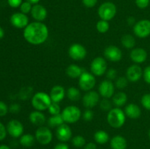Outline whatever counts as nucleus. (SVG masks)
<instances>
[{"mask_svg":"<svg viewBox=\"0 0 150 149\" xmlns=\"http://www.w3.org/2000/svg\"><path fill=\"white\" fill-rule=\"evenodd\" d=\"M148 137H149V140H150V129H149V132H148Z\"/></svg>","mask_w":150,"mask_h":149,"instance_id":"6e6d98bb","label":"nucleus"},{"mask_svg":"<svg viewBox=\"0 0 150 149\" xmlns=\"http://www.w3.org/2000/svg\"><path fill=\"white\" fill-rule=\"evenodd\" d=\"M117 70L114 68H110L106 72L107 79L109 80H115V79L117 78Z\"/></svg>","mask_w":150,"mask_h":149,"instance_id":"a19ab883","label":"nucleus"},{"mask_svg":"<svg viewBox=\"0 0 150 149\" xmlns=\"http://www.w3.org/2000/svg\"><path fill=\"white\" fill-rule=\"evenodd\" d=\"M10 23L16 29H24L29 24V18L21 12L15 13L10 16Z\"/></svg>","mask_w":150,"mask_h":149,"instance_id":"ddd939ff","label":"nucleus"},{"mask_svg":"<svg viewBox=\"0 0 150 149\" xmlns=\"http://www.w3.org/2000/svg\"><path fill=\"white\" fill-rule=\"evenodd\" d=\"M143 77L146 83L150 84V65L145 67L143 70Z\"/></svg>","mask_w":150,"mask_h":149,"instance_id":"37998d69","label":"nucleus"},{"mask_svg":"<svg viewBox=\"0 0 150 149\" xmlns=\"http://www.w3.org/2000/svg\"><path fill=\"white\" fill-rule=\"evenodd\" d=\"M23 2V0H7L9 6L13 8H17L20 7L21 4Z\"/></svg>","mask_w":150,"mask_h":149,"instance_id":"de8ad7c7","label":"nucleus"},{"mask_svg":"<svg viewBox=\"0 0 150 149\" xmlns=\"http://www.w3.org/2000/svg\"><path fill=\"white\" fill-rule=\"evenodd\" d=\"M65 89L62 86H60V85L54 86L51 89V91H50L49 93L50 97H51L52 102H57V103H59L61 101H62L64 99V96H65Z\"/></svg>","mask_w":150,"mask_h":149,"instance_id":"aec40b11","label":"nucleus"},{"mask_svg":"<svg viewBox=\"0 0 150 149\" xmlns=\"http://www.w3.org/2000/svg\"><path fill=\"white\" fill-rule=\"evenodd\" d=\"M66 95L70 101L76 102V101H79L80 99L81 91L79 89L72 86L67 89L66 91Z\"/></svg>","mask_w":150,"mask_h":149,"instance_id":"c756f323","label":"nucleus"},{"mask_svg":"<svg viewBox=\"0 0 150 149\" xmlns=\"http://www.w3.org/2000/svg\"><path fill=\"white\" fill-rule=\"evenodd\" d=\"M72 134H73V132H72L71 129L67 125V124L64 123L61 126L57 127L56 129L57 138L62 143L69 141L71 139Z\"/></svg>","mask_w":150,"mask_h":149,"instance_id":"f3484780","label":"nucleus"},{"mask_svg":"<svg viewBox=\"0 0 150 149\" xmlns=\"http://www.w3.org/2000/svg\"><path fill=\"white\" fill-rule=\"evenodd\" d=\"M27 1H29V2H30L31 4H37L39 3V1H40V0H26Z\"/></svg>","mask_w":150,"mask_h":149,"instance_id":"864d4df0","label":"nucleus"},{"mask_svg":"<svg viewBox=\"0 0 150 149\" xmlns=\"http://www.w3.org/2000/svg\"><path fill=\"white\" fill-rule=\"evenodd\" d=\"M4 36V31L1 26H0V39H2Z\"/></svg>","mask_w":150,"mask_h":149,"instance_id":"603ef678","label":"nucleus"},{"mask_svg":"<svg viewBox=\"0 0 150 149\" xmlns=\"http://www.w3.org/2000/svg\"><path fill=\"white\" fill-rule=\"evenodd\" d=\"M128 81L126 77H120L116 80L115 86L119 89H124L127 87Z\"/></svg>","mask_w":150,"mask_h":149,"instance_id":"473e14b6","label":"nucleus"},{"mask_svg":"<svg viewBox=\"0 0 150 149\" xmlns=\"http://www.w3.org/2000/svg\"><path fill=\"white\" fill-rule=\"evenodd\" d=\"M110 24L108 21L104 20H98V23H96V29L98 32L101 34H105L109 30Z\"/></svg>","mask_w":150,"mask_h":149,"instance_id":"7c9ffc66","label":"nucleus"},{"mask_svg":"<svg viewBox=\"0 0 150 149\" xmlns=\"http://www.w3.org/2000/svg\"><path fill=\"white\" fill-rule=\"evenodd\" d=\"M68 55L75 61H81L86 58L87 51L83 45L80 43H74L70 45L68 49Z\"/></svg>","mask_w":150,"mask_h":149,"instance_id":"9d476101","label":"nucleus"},{"mask_svg":"<svg viewBox=\"0 0 150 149\" xmlns=\"http://www.w3.org/2000/svg\"><path fill=\"white\" fill-rule=\"evenodd\" d=\"M6 128H7V133L13 138H18L23 134L24 128L23 124L17 119L10 120L7 123Z\"/></svg>","mask_w":150,"mask_h":149,"instance_id":"9b49d317","label":"nucleus"},{"mask_svg":"<svg viewBox=\"0 0 150 149\" xmlns=\"http://www.w3.org/2000/svg\"><path fill=\"white\" fill-rule=\"evenodd\" d=\"M82 117H83V119L85 121H91L94 118V112L91 110L90 109H86V110L83 112V115H82Z\"/></svg>","mask_w":150,"mask_h":149,"instance_id":"58836bf2","label":"nucleus"},{"mask_svg":"<svg viewBox=\"0 0 150 149\" xmlns=\"http://www.w3.org/2000/svg\"><path fill=\"white\" fill-rule=\"evenodd\" d=\"M100 100V94L95 91H87L82 98L83 105L86 109H91L95 108L98 104Z\"/></svg>","mask_w":150,"mask_h":149,"instance_id":"4468645a","label":"nucleus"},{"mask_svg":"<svg viewBox=\"0 0 150 149\" xmlns=\"http://www.w3.org/2000/svg\"><path fill=\"white\" fill-rule=\"evenodd\" d=\"M136 6L140 9H145L149 5L150 0H136Z\"/></svg>","mask_w":150,"mask_h":149,"instance_id":"79ce46f5","label":"nucleus"},{"mask_svg":"<svg viewBox=\"0 0 150 149\" xmlns=\"http://www.w3.org/2000/svg\"><path fill=\"white\" fill-rule=\"evenodd\" d=\"M147 52L142 48H133L130 51V57L132 61L136 64H143L147 59Z\"/></svg>","mask_w":150,"mask_h":149,"instance_id":"a211bd4d","label":"nucleus"},{"mask_svg":"<svg viewBox=\"0 0 150 149\" xmlns=\"http://www.w3.org/2000/svg\"><path fill=\"white\" fill-rule=\"evenodd\" d=\"M125 113L131 119H137L142 115V110L136 104L130 103L125 108Z\"/></svg>","mask_w":150,"mask_h":149,"instance_id":"412c9836","label":"nucleus"},{"mask_svg":"<svg viewBox=\"0 0 150 149\" xmlns=\"http://www.w3.org/2000/svg\"><path fill=\"white\" fill-rule=\"evenodd\" d=\"M35 137L37 141L42 145H48L53 140V134L51 130L48 127L44 126L38 127L35 131Z\"/></svg>","mask_w":150,"mask_h":149,"instance_id":"6e6552de","label":"nucleus"},{"mask_svg":"<svg viewBox=\"0 0 150 149\" xmlns=\"http://www.w3.org/2000/svg\"><path fill=\"white\" fill-rule=\"evenodd\" d=\"M133 33L139 38H146L150 35V20L142 19L133 26Z\"/></svg>","mask_w":150,"mask_h":149,"instance_id":"0eeeda50","label":"nucleus"},{"mask_svg":"<svg viewBox=\"0 0 150 149\" xmlns=\"http://www.w3.org/2000/svg\"><path fill=\"white\" fill-rule=\"evenodd\" d=\"M48 112L51 114V115H58V114L61 113V108H60L59 105L57 102H53L51 104L48 109Z\"/></svg>","mask_w":150,"mask_h":149,"instance_id":"72a5a7b5","label":"nucleus"},{"mask_svg":"<svg viewBox=\"0 0 150 149\" xmlns=\"http://www.w3.org/2000/svg\"><path fill=\"white\" fill-rule=\"evenodd\" d=\"M121 43L127 49H133L136 45V39L131 34H125L121 38Z\"/></svg>","mask_w":150,"mask_h":149,"instance_id":"c85d7f7f","label":"nucleus"},{"mask_svg":"<svg viewBox=\"0 0 150 149\" xmlns=\"http://www.w3.org/2000/svg\"><path fill=\"white\" fill-rule=\"evenodd\" d=\"M94 139L98 144L103 145L108 143L109 140V134L104 130H98L94 134Z\"/></svg>","mask_w":150,"mask_h":149,"instance_id":"bb28decb","label":"nucleus"},{"mask_svg":"<svg viewBox=\"0 0 150 149\" xmlns=\"http://www.w3.org/2000/svg\"><path fill=\"white\" fill-rule=\"evenodd\" d=\"M61 114L65 124H75L78 122L81 117V111L80 108L75 105L66 107L62 111Z\"/></svg>","mask_w":150,"mask_h":149,"instance_id":"20e7f679","label":"nucleus"},{"mask_svg":"<svg viewBox=\"0 0 150 149\" xmlns=\"http://www.w3.org/2000/svg\"><path fill=\"white\" fill-rule=\"evenodd\" d=\"M32 17L35 20V21L42 22L46 19L48 15V11L44 6L40 4H34L32 6V11H31Z\"/></svg>","mask_w":150,"mask_h":149,"instance_id":"6ab92c4d","label":"nucleus"},{"mask_svg":"<svg viewBox=\"0 0 150 149\" xmlns=\"http://www.w3.org/2000/svg\"><path fill=\"white\" fill-rule=\"evenodd\" d=\"M21 105L18 103H13L9 107V111L12 113H18L21 111Z\"/></svg>","mask_w":150,"mask_h":149,"instance_id":"c03bdc74","label":"nucleus"},{"mask_svg":"<svg viewBox=\"0 0 150 149\" xmlns=\"http://www.w3.org/2000/svg\"><path fill=\"white\" fill-rule=\"evenodd\" d=\"M117 6L111 1H105L100 4L98 10V14L101 20H112L117 15Z\"/></svg>","mask_w":150,"mask_h":149,"instance_id":"39448f33","label":"nucleus"},{"mask_svg":"<svg viewBox=\"0 0 150 149\" xmlns=\"http://www.w3.org/2000/svg\"><path fill=\"white\" fill-rule=\"evenodd\" d=\"M110 145L112 149H126L127 146V142L122 136L116 135L111 138Z\"/></svg>","mask_w":150,"mask_h":149,"instance_id":"5701e85b","label":"nucleus"},{"mask_svg":"<svg viewBox=\"0 0 150 149\" xmlns=\"http://www.w3.org/2000/svg\"><path fill=\"white\" fill-rule=\"evenodd\" d=\"M29 118L30 122L37 127H42L46 121V118L42 111L36 110L35 111H32L29 114Z\"/></svg>","mask_w":150,"mask_h":149,"instance_id":"4be33fe9","label":"nucleus"},{"mask_svg":"<svg viewBox=\"0 0 150 149\" xmlns=\"http://www.w3.org/2000/svg\"><path fill=\"white\" fill-rule=\"evenodd\" d=\"M48 127L51 128H57L58 127L61 126L64 123V120H63L62 114H58V115H51L49 118H48Z\"/></svg>","mask_w":150,"mask_h":149,"instance_id":"cd10ccee","label":"nucleus"},{"mask_svg":"<svg viewBox=\"0 0 150 149\" xmlns=\"http://www.w3.org/2000/svg\"><path fill=\"white\" fill-rule=\"evenodd\" d=\"M98 1V0H82V3L87 8H92L96 5Z\"/></svg>","mask_w":150,"mask_h":149,"instance_id":"a18cd8bd","label":"nucleus"},{"mask_svg":"<svg viewBox=\"0 0 150 149\" xmlns=\"http://www.w3.org/2000/svg\"><path fill=\"white\" fill-rule=\"evenodd\" d=\"M83 72L81 67L77 64H70L66 69V74L70 78H79Z\"/></svg>","mask_w":150,"mask_h":149,"instance_id":"393cba45","label":"nucleus"},{"mask_svg":"<svg viewBox=\"0 0 150 149\" xmlns=\"http://www.w3.org/2000/svg\"><path fill=\"white\" fill-rule=\"evenodd\" d=\"M72 143L75 147L81 148L86 145V140L83 136L76 135L72 139Z\"/></svg>","mask_w":150,"mask_h":149,"instance_id":"2f4dec72","label":"nucleus"},{"mask_svg":"<svg viewBox=\"0 0 150 149\" xmlns=\"http://www.w3.org/2000/svg\"><path fill=\"white\" fill-rule=\"evenodd\" d=\"M100 108L103 111L108 112V111L112 109V103L108 100V99L103 98V99L101 100L100 102Z\"/></svg>","mask_w":150,"mask_h":149,"instance_id":"f704fd0d","label":"nucleus"},{"mask_svg":"<svg viewBox=\"0 0 150 149\" xmlns=\"http://www.w3.org/2000/svg\"><path fill=\"white\" fill-rule=\"evenodd\" d=\"M143 77V70L139 64H133L127 69L126 77L132 83H136Z\"/></svg>","mask_w":150,"mask_h":149,"instance_id":"dca6fc26","label":"nucleus"},{"mask_svg":"<svg viewBox=\"0 0 150 149\" xmlns=\"http://www.w3.org/2000/svg\"><path fill=\"white\" fill-rule=\"evenodd\" d=\"M104 56L109 61L113 62L120 61L122 58V52L121 49L115 45H109L104 50Z\"/></svg>","mask_w":150,"mask_h":149,"instance_id":"2eb2a0df","label":"nucleus"},{"mask_svg":"<svg viewBox=\"0 0 150 149\" xmlns=\"http://www.w3.org/2000/svg\"><path fill=\"white\" fill-rule=\"evenodd\" d=\"M127 102V96L125 92L119 91L114 93L112 96V103L117 108H121L124 106Z\"/></svg>","mask_w":150,"mask_h":149,"instance_id":"b1692460","label":"nucleus"},{"mask_svg":"<svg viewBox=\"0 0 150 149\" xmlns=\"http://www.w3.org/2000/svg\"><path fill=\"white\" fill-rule=\"evenodd\" d=\"M35 136H33L31 134H22L19 139V143L22 146L26 148L32 147L34 145L35 143Z\"/></svg>","mask_w":150,"mask_h":149,"instance_id":"a878e982","label":"nucleus"},{"mask_svg":"<svg viewBox=\"0 0 150 149\" xmlns=\"http://www.w3.org/2000/svg\"><path fill=\"white\" fill-rule=\"evenodd\" d=\"M9 111V108L5 102L0 101V117L5 116Z\"/></svg>","mask_w":150,"mask_h":149,"instance_id":"ea45409f","label":"nucleus"},{"mask_svg":"<svg viewBox=\"0 0 150 149\" xmlns=\"http://www.w3.org/2000/svg\"><path fill=\"white\" fill-rule=\"evenodd\" d=\"M127 23H128L129 25H130V26H134L136 23V19H135L133 17H129L128 18H127Z\"/></svg>","mask_w":150,"mask_h":149,"instance_id":"3c124183","label":"nucleus"},{"mask_svg":"<svg viewBox=\"0 0 150 149\" xmlns=\"http://www.w3.org/2000/svg\"><path fill=\"white\" fill-rule=\"evenodd\" d=\"M54 149H69V146L65 143H62H62L56 145Z\"/></svg>","mask_w":150,"mask_h":149,"instance_id":"09e8293b","label":"nucleus"},{"mask_svg":"<svg viewBox=\"0 0 150 149\" xmlns=\"http://www.w3.org/2000/svg\"><path fill=\"white\" fill-rule=\"evenodd\" d=\"M31 103L36 110L44 111L48 109L52 103V100L49 94L44 91H39L32 96Z\"/></svg>","mask_w":150,"mask_h":149,"instance_id":"7ed1b4c3","label":"nucleus"},{"mask_svg":"<svg viewBox=\"0 0 150 149\" xmlns=\"http://www.w3.org/2000/svg\"><path fill=\"white\" fill-rule=\"evenodd\" d=\"M141 103L144 108L150 111V93H145L141 99Z\"/></svg>","mask_w":150,"mask_h":149,"instance_id":"e433bc0d","label":"nucleus"},{"mask_svg":"<svg viewBox=\"0 0 150 149\" xmlns=\"http://www.w3.org/2000/svg\"><path fill=\"white\" fill-rule=\"evenodd\" d=\"M126 121V115L125 111L120 108H112L108 112L107 121L111 127L114 129H120L123 127Z\"/></svg>","mask_w":150,"mask_h":149,"instance_id":"f03ea898","label":"nucleus"},{"mask_svg":"<svg viewBox=\"0 0 150 149\" xmlns=\"http://www.w3.org/2000/svg\"><path fill=\"white\" fill-rule=\"evenodd\" d=\"M32 91V88L26 87L22 89L21 91L20 92V97L21 99H27L28 98L30 97V95Z\"/></svg>","mask_w":150,"mask_h":149,"instance_id":"4c0bfd02","label":"nucleus"},{"mask_svg":"<svg viewBox=\"0 0 150 149\" xmlns=\"http://www.w3.org/2000/svg\"><path fill=\"white\" fill-rule=\"evenodd\" d=\"M32 6H33L32 4H31L29 1H23L20 6L21 12L22 13H23V14L27 15L28 13H31V11H32Z\"/></svg>","mask_w":150,"mask_h":149,"instance_id":"c9c22d12","label":"nucleus"},{"mask_svg":"<svg viewBox=\"0 0 150 149\" xmlns=\"http://www.w3.org/2000/svg\"><path fill=\"white\" fill-rule=\"evenodd\" d=\"M99 94L105 99H109L112 97L115 92V85L111 82V80H103L98 87Z\"/></svg>","mask_w":150,"mask_h":149,"instance_id":"f8f14e48","label":"nucleus"},{"mask_svg":"<svg viewBox=\"0 0 150 149\" xmlns=\"http://www.w3.org/2000/svg\"><path fill=\"white\" fill-rule=\"evenodd\" d=\"M0 149H11L8 145H0Z\"/></svg>","mask_w":150,"mask_h":149,"instance_id":"5fc2aeb1","label":"nucleus"},{"mask_svg":"<svg viewBox=\"0 0 150 149\" xmlns=\"http://www.w3.org/2000/svg\"><path fill=\"white\" fill-rule=\"evenodd\" d=\"M23 37L31 45H39L48 39L49 35L48 28L42 22L35 21L29 23L23 29Z\"/></svg>","mask_w":150,"mask_h":149,"instance_id":"f257e3e1","label":"nucleus"},{"mask_svg":"<svg viewBox=\"0 0 150 149\" xmlns=\"http://www.w3.org/2000/svg\"><path fill=\"white\" fill-rule=\"evenodd\" d=\"M96 84L95 76L92 72L83 71L79 78V86L81 90L89 91L92 90Z\"/></svg>","mask_w":150,"mask_h":149,"instance_id":"423d86ee","label":"nucleus"},{"mask_svg":"<svg viewBox=\"0 0 150 149\" xmlns=\"http://www.w3.org/2000/svg\"><path fill=\"white\" fill-rule=\"evenodd\" d=\"M84 149H97V145L94 143H89L85 145Z\"/></svg>","mask_w":150,"mask_h":149,"instance_id":"8fccbe9b","label":"nucleus"},{"mask_svg":"<svg viewBox=\"0 0 150 149\" xmlns=\"http://www.w3.org/2000/svg\"><path fill=\"white\" fill-rule=\"evenodd\" d=\"M107 63L105 58L98 56L94 58L90 64L91 72L95 76H103L107 70Z\"/></svg>","mask_w":150,"mask_h":149,"instance_id":"1a4fd4ad","label":"nucleus"},{"mask_svg":"<svg viewBox=\"0 0 150 149\" xmlns=\"http://www.w3.org/2000/svg\"><path fill=\"white\" fill-rule=\"evenodd\" d=\"M7 134V128H6V127L2 123L0 122V141H1V140H3L5 138Z\"/></svg>","mask_w":150,"mask_h":149,"instance_id":"49530a36","label":"nucleus"}]
</instances>
